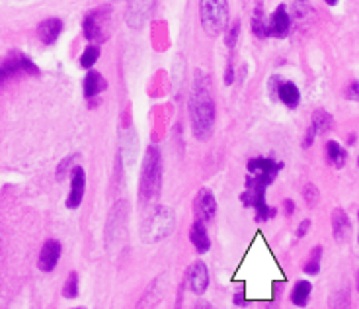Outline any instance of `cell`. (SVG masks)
<instances>
[{"instance_id": "cell-26", "label": "cell", "mask_w": 359, "mask_h": 309, "mask_svg": "<svg viewBox=\"0 0 359 309\" xmlns=\"http://www.w3.org/2000/svg\"><path fill=\"white\" fill-rule=\"evenodd\" d=\"M63 296L67 298V300H74V298H79V274L76 272L69 274L67 284H65V288H63Z\"/></svg>"}, {"instance_id": "cell-22", "label": "cell", "mask_w": 359, "mask_h": 309, "mask_svg": "<svg viewBox=\"0 0 359 309\" xmlns=\"http://www.w3.org/2000/svg\"><path fill=\"white\" fill-rule=\"evenodd\" d=\"M346 157H348V153L344 151V147L338 141H328L326 143V159H328V163L332 164V166L341 169L346 164Z\"/></svg>"}, {"instance_id": "cell-14", "label": "cell", "mask_w": 359, "mask_h": 309, "mask_svg": "<svg viewBox=\"0 0 359 309\" xmlns=\"http://www.w3.org/2000/svg\"><path fill=\"white\" fill-rule=\"evenodd\" d=\"M332 124H334V119L328 112H324V110H316V112L313 114V119H311V126H309V131H306L303 147L309 149V147L313 145V141L316 139V137L326 133L328 129H332Z\"/></svg>"}, {"instance_id": "cell-28", "label": "cell", "mask_w": 359, "mask_h": 309, "mask_svg": "<svg viewBox=\"0 0 359 309\" xmlns=\"http://www.w3.org/2000/svg\"><path fill=\"white\" fill-rule=\"evenodd\" d=\"M238 32H241V24H238V22H234V26H231L229 34H226V46L231 47V49H234V46H236Z\"/></svg>"}, {"instance_id": "cell-25", "label": "cell", "mask_w": 359, "mask_h": 309, "mask_svg": "<svg viewBox=\"0 0 359 309\" xmlns=\"http://www.w3.org/2000/svg\"><path fill=\"white\" fill-rule=\"evenodd\" d=\"M252 32L258 37H269V24H266V18L262 16V10H256L254 20H252Z\"/></svg>"}, {"instance_id": "cell-37", "label": "cell", "mask_w": 359, "mask_h": 309, "mask_svg": "<svg viewBox=\"0 0 359 309\" xmlns=\"http://www.w3.org/2000/svg\"><path fill=\"white\" fill-rule=\"evenodd\" d=\"M299 2H305V0H299Z\"/></svg>"}, {"instance_id": "cell-16", "label": "cell", "mask_w": 359, "mask_h": 309, "mask_svg": "<svg viewBox=\"0 0 359 309\" xmlns=\"http://www.w3.org/2000/svg\"><path fill=\"white\" fill-rule=\"evenodd\" d=\"M61 34H63V20L61 18H47L37 27V37L45 46H53Z\"/></svg>"}, {"instance_id": "cell-8", "label": "cell", "mask_w": 359, "mask_h": 309, "mask_svg": "<svg viewBox=\"0 0 359 309\" xmlns=\"http://www.w3.org/2000/svg\"><path fill=\"white\" fill-rule=\"evenodd\" d=\"M109 14L111 10L108 6L104 8H96L86 14V18L82 22V32H84V37L88 41H94V44H102L108 39V29H106V22L109 20Z\"/></svg>"}, {"instance_id": "cell-35", "label": "cell", "mask_w": 359, "mask_h": 309, "mask_svg": "<svg viewBox=\"0 0 359 309\" xmlns=\"http://www.w3.org/2000/svg\"><path fill=\"white\" fill-rule=\"evenodd\" d=\"M358 291H359V274H358Z\"/></svg>"}, {"instance_id": "cell-1", "label": "cell", "mask_w": 359, "mask_h": 309, "mask_svg": "<svg viewBox=\"0 0 359 309\" xmlns=\"http://www.w3.org/2000/svg\"><path fill=\"white\" fill-rule=\"evenodd\" d=\"M189 124H191V133L199 141H205L213 133L215 128V102L211 94V84L205 73L198 71L194 88L189 94Z\"/></svg>"}, {"instance_id": "cell-19", "label": "cell", "mask_w": 359, "mask_h": 309, "mask_svg": "<svg viewBox=\"0 0 359 309\" xmlns=\"http://www.w3.org/2000/svg\"><path fill=\"white\" fill-rule=\"evenodd\" d=\"M106 88H108V82L104 79V74L98 73V71H90V73L84 77V96H86L88 100L100 96Z\"/></svg>"}, {"instance_id": "cell-6", "label": "cell", "mask_w": 359, "mask_h": 309, "mask_svg": "<svg viewBox=\"0 0 359 309\" xmlns=\"http://www.w3.org/2000/svg\"><path fill=\"white\" fill-rule=\"evenodd\" d=\"M174 229V216L166 208H156L153 216H149L144 221L143 235L147 243L161 241Z\"/></svg>"}, {"instance_id": "cell-9", "label": "cell", "mask_w": 359, "mask_h": 309, "mask_svg": "<svg viewBox=\"0 0 359 309\" xmlns=\"http://www.w3.org/2000/svg\"><path fill=\"white\" fill-rule=\"evenodd\" d=\"M84 190H86V173L82 166H72L71 171V192L67 196L65 206L69 209L81 208L82 200H84Z\"/></svg>"}, {"instance_id": "cell-30", "label": "cell", "mask_w": 359, "mask_h": 309, "mask_svg": "<svg viewBox=\"0 0 359 309\" xmlns=\"http://www.w3.org/2000/svg\"><path fill=\"white\" fill-rule=\"evenodd\" d=\"M346 96H348V100L359 102V81L350 84V88H348V92H346Z\"/></svg>"}, {"instance_id": "cell-27", "label": "cell", "mask_w": 359, "mask_h": 309, "mask_svg": "<svg viewBox=\"0 0 359 309\" xmlns=\"http://www.w3.org/2000/svg\"><path fill=\"white\" fill-rule=\"evenodd\" d=\"M303 198H305L309 208H314V206L318 204V200H320L318 188H316L314 184H305V188H303Z\"/></svg>"}, {"instance_id": "cell-3", "label": "cell", "mask_w": 359, "mask_h": 309, "mask_svg": "<svg viewBox=\"0 0 359 309\" xmlns=\"http://www.w3.org/2000/svg\"><path fill=\"white\" fill-rule=\"evenodd\" d=\"M199 20L207 36L215 37L229 26V2L226 0H199Z\"/></svg>"}, {"instance_id": "cell-24", "label": "cell", "mask_w": 359, "mask_h": 309, "mask_svg": "<svg viewBox=\"0 0 359 309\" xmlns=\"http://www.w3.org/2000/svg\"><path fill=\"white\" fill-rule=\"evenodd\" d=\"M98 59H100L98 44L88 46L86 49H84V53L81 55V67H84V69H92L94 65L98 63Z\"/></svg>"}, {"instance_id": "cell-23", "label": "cell", "mask_w": 359, "mask_h": 309, "mask_svg": "<svg viewBox=\"0 0 359 309\" xmlns=\"http://www.w3.org/2000/svg\"><path fill=\"white\" fill-rule=\"evenodd\" d=\"M320 258H323V246H314L311 258L305 264V274L314 276V274L320 272Z\"/></svg>"}, {"instance_id": "cell-18", "label": "cell", "mask_w": 359, "mask_h": 309, "mask_svg": "<svg viewBox=\"0 0 359 309\" xmlns=\"http://www.w3.org/2000/svg\"><path fill=\"white\" fill-rule=\"evenodd\" d=\"M350 218H348V213L344 211L341 208H336L332 211V233L334 239L338 241V243H344L348 235H350Z\"/></svg>"}, {"instance_id": "cell-29", "label": "cell", "mask_w": 359, "mask_h": 309, "mask_svg": "<svg viewBox=\"0 0 359 309\" xmlns=\"http://www.w3.org/2000/svg\"><path fill=\"white\" fill-rule=\"evenodd\" d=\"M72 161H74V154H71V157L63 159V163L57 166V180H63L65 176H67V173H69V166L72 164Z\"/></svg>"}, {"instance_id": "cell-4", "label": "cell", "mask_w": 359, "mask_h": 309, "mask_svg": "<svg viewBox=\"0 0 359 309\" xmlns=\"http://www.w3.org/2000/svg\"><path fill=\"white\" fill-rule=\"evenodd\" d=\"M248 174H246V186H262L268 188L271 182L276 180V176L281 173L283 163H279L271 157H254L246 164Z\"/></svg>"}, {"instance_id": "cell-20", "label": "cell", "mask_w": 359, "mask_h": 309, "mask_svg": "<svg viewBox=\"0 0 359 309\" xmlns=\"http://www.w3.org/2000/svg\"><path fill=\"white\" fill-rule=\"evenodd\" d=\"M278 98L283 102L287 108L293 110L301 104V91L297 88L295 82H279Z\"/></svg>"}, {"instance_id": "cell-32", "label": "cell", "mask_w": 359, "mask_h": 309, "mask_svg": "<svg viewBox=\"0 0 359 309\" xmlns=\"http://www.w3.org/2000/svg\"><path fill=\"white\" fill-rule=\"evenodd\" d=\"M283 209H285V216H293V211H295V204H293V200L283 202Z\"/></svg>"}, {"instance_id": "cell-7", "label": "cell", "mask_w": 359, "mask_h": 309, "mask_svg": "<svg viewBox=\"0 0 359 309\" xmlns=\"http://www.w3.org/2000/svg\"><path fill=\"white\" fill-rule=\"evenodd\" d=\"M241 202L244 204V208H252L256 213V221H269L278 213V209L268 206L266 202V188L262 186H246V190L241 194Z\"/></svg>"}, {"instance_id": "cell-5", "label": "cell", "mask_w": 359, "mask_h": 309, "mask_svg": "<svg viewBox=\"0 0 359 309\" xmlns=\"http://www.w3.org/2000/svg\"><path fill=\"white\" fill-rule=\"evenodd\" d=\"M18 74H34V77H39V69L22 51H10L2 59V65H0V81L6 82L10 79H14V77H18Z\"/></svg>"}, {"instance_id": "cell-21", "label": "cell", "mask_w": 359, "mask_h": 309, "mask_svg": "<svg viewBox=\"0 0 359 309\" xmlns=\"http://www.w3.org/2000/svg\"><path fill=\"white\" fill-rule=\"evenodd\" d=\"M311 291H313V284L306 282V280H299L291 291V303L297 308H305L309 303V298H311Z\"/></svg>"}, {"instance_id": "cell-15", "label": "cell", "mask_w": 359, "mask_h": 309, "mask_svg": "<svg viewBox=\"0 0 359 309\" xmlns=\"http://www.w3.org/2000/svg\"><path fill=\"white\" fill-rule=\"evenodd\" d=\"M289 29H291V18H289L287 6L281 4L271 14V20H269V36L285 37L289 34Z\"/></svg>"}, {"instance_id": "cell-10", "label": "cell", "mask_w": 359, "mask_h": 309, "mask_svg": "<svg viewBox=\"0 0 359 309\" xmlns=\"http://www.w3.org/2000/svg\"><path fill=\"white\" fill-rule=\"evenodd\" d=\"M194 211L199 221H213L217 216V200L209 188H201L194 200Z\"/></svg>"}, {"instance_id": "cell-11", "label": "cell", "mask_w": 359, "mask_h": 309, "mask_svg": "<svg viewBox=\"0 0 359 309\" xmlns=\"http://www.w3.org/2000/svg\"><path fill=\"white\" fill-rule=\"evenodd\" d=\"M186 286L191 294L203 296L209 288V270L203 263H194L186 272Z\"/></svg>"}, {"instance_id": "cell-13", "label": "cell", "mask_w": 359, "mask_h": 309, "mask_svg": "<svg viewBox=\"0 0 359 309\" xmlns=\"http://www.w3.org/2000/svg\"><path fill=\"white\" fill-rule=\"evenodd\" d=\"M61 255H63V246L57 239H49L43 246H41V253H39V261H37V266L41 272H53L55 266L61 261Z\"/></svg>"}, {"instance_id": "cell-12", "label": "cell", "mask_w": 359, "mask_h": 309, "mask_svg": "<svg viewBox=\"0 0 359 309\" xmlns=\"http://www.w3.org/2000/svg\"><path fill=\"white\" fill-rule=\"evenodd\" d=\"M154 0H127V22L131 27H143L151 18Z\"/></svg>"}, {"instance_id": "cell-38", "label": "cell", "mask_w": 359, "mask_h": 309, "mask_svg": "<svg viewBox=\"0 0 359 309\" xmlns=\"http://www.w3.org/2000/svg\"><path fill=\"white\" fill-rule=\"evenodd\" d=\"M358 241H359V237H358Z\"/></svg>"}, {"instance_id": "cell-31", "label": "cell", "mask_w": 359, "mask_h": 309, "mask_svg": "<svg viewBox=\"0 0 359 309\" xmlns=\"http://www.w3.org/2000/svg\"><path fill=\"white\" fill-rule=\"evenodd\" d=\"M311 229V219H303L297 228V239H303L306 235V231Z\"/></svg>"}, {"instance_id": "cell-34", "label": "cell", "mask_w": 359, "mask_h": 309, "mask_svg": "<svg viewBox=\"0 0 359 309\" xmlns=\"http://www.w3.org/2000/svg\"><path fill=\"white\" fill-rule=\"evenodd\" d=\"M326 4H330V6H336L338 4V0H324Z\"/></svg>"}, {"instance_id": "cell-33", "label": "cell", "mask_w": 359, "mask_h": 309, "mask_svg": "<svg viewBox=\"0 0 359 309\" xmlns=\"http://www.w3.org/2000/svg\"><path fill=\"white\" fill-rule=\"evenodd\" d=\"M234 303H236V305H244V290H241L234 296Z\"/></svg>"}, {"instance_id": "cell-2", "label": "cell", "mask_w": 359, "mask_h": 309, "mask_svg": "<svg viewBox=\"0 0 359 309\" xmlns=\"http://www.w3.org/2000/svg\"><path fill=\"white\" fill-rule=\"evenodd\" d=\"M162 182V163L161 151L154 145L147 149L143 159V171H141V182H139V200L149 204L154 200L161 192Z\"/></svg>"}, {"instance_id": "cell-36", "label": "cell", "mask_w": 359, "mask_h": 309, "mask_svg": "<svg viewBox=\"0 0 359 309\" xmlns=\"http://www.w3.org/2000/svg\"><path fill=\"white\" fill-rule=\"evenodd\" d=\"M358 166H359V157H358Z\"/></svg>"}, {"instance_id": "cell-17", "label": "cell", "mask_w": 359, "mask_h": 309, "mask_svg": "<svg viewBox=\"0 0 359 309\" xmlns=\"http://www.w3.org/2000/svg\"><path fill=\"white\" fill-rule=\"evenodd\" d=\"M189 241H191V245L196 246L199 255H205L207 251L211 249V239H209V233H207L205 221H199V219L194 221V225L189 229Z\"/></svg>"}]
</instances>
